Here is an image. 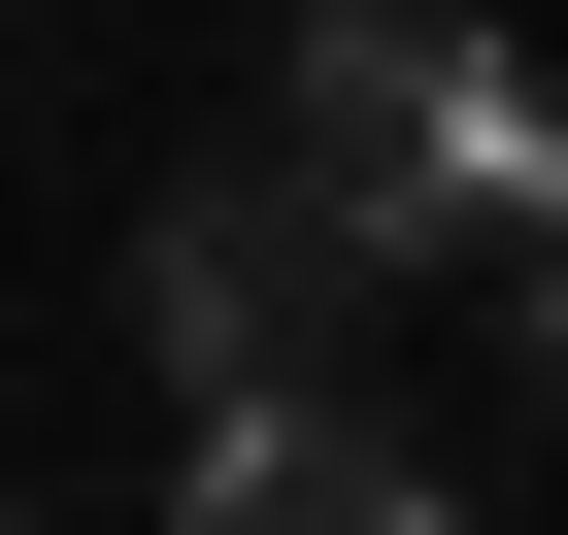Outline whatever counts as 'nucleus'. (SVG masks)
Returning <instances> with one entry per match:
<instances>
[{"mask_svg": "<svg viewBox=\"0 0 568 535\" xmlns=\"http://www.w3.org/2000/svg\"><path fill=\"white\" fill-rule=\"evenodd\" d=\"M267 201L335 268H468L501 335H568V101L468 34V0H302L267 68Z\"/></svg>", "mask_w": 568, "mask_h": 535, "instance_id": "1", "label": "nucleus"}, {"mask_svg": "<svg viewBox=\"0 0 568 535\" xmlns=\"http://www.w3.org/2000/svg\"><path fill=\"white\" fill-rule=\"evenodd\" d=\"M134 302H168V369H201V435H234V402H335V302H368V268L267 201V168H201V201L134 234Z\"/></svg>", "mask_w": 568, "mask_h": 535, "instance_id": "2", "label": "nucleus"}, {"mask_svg": "<svg viewBox=\"0 0 568 535\" xmlns=\"http://www.w3.org/2000/svg\"><path fill=\"white\" fill-rule=\"evenodd\" d=\"M201 535H468V468H435L402 402H234V435H201Z\"/></svg>", "mask_w": 568, "mask_h": 535, "instance_id": "3", "label": "nucleus"}]
</instances>
